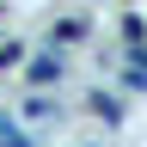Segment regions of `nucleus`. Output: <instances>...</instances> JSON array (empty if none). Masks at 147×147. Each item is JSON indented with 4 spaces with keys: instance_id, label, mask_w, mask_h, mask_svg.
<instances>
[{
    "instance_id": "1",
    "label": "nucleus",
    "mask_w": 147,
    "mask_h": 147,
    "mask_svg": "<svg viewBox=\"0 0 147 147\" xmlns=\"http://www.w3.org/2000/svg\"><path fill=\"white\" fill-rule=\"evenodd\" d=\"M31 80H43V86H49V80H61V67H55L49 55H43V61H31Z\"/></svg>"
}]
</instances>
